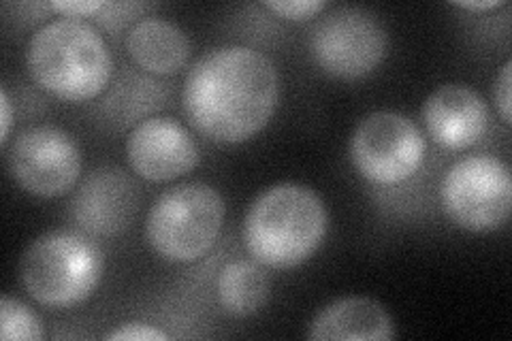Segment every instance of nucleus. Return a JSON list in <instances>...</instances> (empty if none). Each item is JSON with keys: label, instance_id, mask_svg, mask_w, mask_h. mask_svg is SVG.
I'll return each mask as SVG.
<instances>
[{"label": "nucleus", "instance_id": "obj_1", "mask_svg": "<svg viewBox=\"0 0 512 341\" xmlns=\"http://www.w3.org/2000/svg\"><path fill=\"white\" fill-rule=\"evenodd\" d=\"M280 103V73L269 56L246 45L205 52L184 79L182 107L199 135L237 145L259 135Z\"/></svg>", "mask_w": 512, "mask_h": 341}, {"label": "nucleus", "instance_id": "obj_2", "mask_svg": "<svg viewBox=\"0 0 512 341\" xmlns=\"http://www.w3.org/2000/svg\"><path fill=\"white\" fill-rule=\"evenodd\" d=\"M329 211L320 194L297 182H280L252 201L244 218V243L256 263L295 269L323 246Z\"/></svg>", "mask_w": 512, "mask_h": 341}, {"label": "nucleus", "instance_id": "obj_3", "mask_svg": "<svg viewBox=\"0 0 512 341\" xmlns=\"http://www.w3.org/2000/svg\"><path fill=\"white\" fill-rule=\"evenodd\" d=\"M24 60L35 86L67 103L96 99L114 75V56L101 30L75 18H58L35 30Z\"/></svg>", "mask_w": 512, "mask_h": 341}, {"label": "nucleus", "instance_id": "obj_4", "mask_svg": "<svg viewBox=\"0 0 512 341\" xmlns=\"http://www.w3.org/2000/svg\"><path fill=\"white\" fill-rule=\"evenodd\" d=\"M103 269V254L86 233L54 229L39 235L22 254L20 280L39 305L71 310L94 295Z\"/></svg>", "mask_w": 512, "mask_h": 341}, {"label": "nucleus", "instance_id": "obj_5", "mask_svg": "<svg viewBox=\"0 0 512 341\" xmlns=\"http://www.w3.org/2000/svg\"><path fill=\"white\" fill-rule=\"evenodd\" d=\"M227 205L222 194L203 182L165 190L148 211L143 235L154 254L169 263H195L214 248Z\"/></svg>", "mask_w": 512, "mask_h": 341}, {"label": "nucleus", "instance_id": "obj_6", "mask_svg": "<svg viewBox=\"0 0 512 341\" xmlns=\"http://www.w3.org/2000/svg\"><path fill=\"white\" fill-rule=\"evenodd\" d=\"M440 205L448 220L470 233L500 229L512 211L510 167L489 154L457 160L442 177Z\"/></svg>", "mask_w": 512, "mask_h": 341}, {"label": "nucleus", "instance_id": "obj_7", "mask_svg": "<svg viewBox=\"0 0 512 341\" xmlns=\"http://www.w3.org/2000/svg\"><path fill=\"white\" fill-rule=\"evenodd\" d=\"M425 135L404 113L374 111L365 116L348 143L352 167L374 186H399L425 160Z\"/></svg>", "mask_w": 512, "mask_h": 341}, {"label": "nucleus", "instance_id": "obj_8", "mask_svg": "<svg viewBox=\"0 0 512 341\" xmlns=\"http://www.w3.org/2000/svg\"><path fill=\"white\" fill-rule=\"evenodd\" d=\"M389 35L378 15L365 7H338L310 35V52L320 71L342 81L372 75L387 56Z\"/></svg>", "mask_w": 512, "mask_h": 341}, {"label": "nucleus", "instance_id": "obj_9", "mask_svg": "<svg viewBox=\"0 0 512 341\" xmlns=\"http://www.w3.org/2000/svg\"><path fill=\"white\" fill-rule=\"evenodd\" d=\"M5 150L13 182L32 197H64L82 175V152L77 141L54 124L24 128Z\"/></svg>", "mask_w": 512, "mask_h": 341}, {"label": "nucleus", "instance_id": "obj_10", "mask_svg": "<svg viewBox=\"0 0 512 341\" xmlns=\"http://www.w3.org/2000/svg\"><path fill=\"white\" fill-rule=\"evenodd\" d=\"M126 160L141 180L165 184L195 171L201 150L182 122L152 116L137 122L128 133Z\"/></svg>", "mask_w": 512, "mask_h": 341}, {"label": "nucleus", "instance_id": "obj_11", "mask_svg": "<svg viewBox=\"0 0 512 341\" xmlns=\"http://www.w3.org/2000/svg\"><path fill=\"white\" fill-rule=\"evenodd\" d=\"M139 214V188L118 167L92 171L71 201L77 229L92 237H118Z\"/></svg>", "mask_w": 512, "mask_h": 341}, {"label": "nucleus", "instance_id": "obj_12", "mask_svg": "<svg viewBox=\"0 0 512 341\" xmlns=\"http://www.w3.org/2000/svg\"><path fill=\"white\" fill-rule=\"evenodd\" d=\"M421 120L436 145L448 152H463L485 137L489 109L483 96L470 86L444 84L425 99Z\"/></svg>", "mask_w": 512, "mask_h": 341}, {"label": "nucleus", "instance_id": "obj_13", "mask_svg": "<svg viewBox=\"0 0 512 341\" xmlns=\"http://www.w3.org/2000/svg\"><path fill=\"white\" fill-rule=\"evenodd\" d=\"M395 322L380 301L372 297H342L320 310L308 329L312 341H389Z\"/></svg>", "mask_w": 512, "mask_h": 341}, {"label": "nucleus", "instance_id": "obj_14", "mask_svg": "<svg viewBox=\"0 0 512 341\" xmlns=\"http://www.w3.org/2000/svg\"><path fill=\"white\" fill-rule=\"evenodd\" d=\"M126 52L139 69L173 75L186 67L192 45L186 32L163 18H143L126 32Z\"/></svg>", "mask_w": 512, "mask_h": 341}, {"label": "nucleus", "instance_id": "obj_15", "mask_svg": "<svg viewBox=\"0 0 512 341\" xmlns=\"http://www.w3.org/2000/svg\"><path fill=\"white\" fill-rule=\"evenodd\" d=\"M216 299L222 312L233 318L259 314L269 299V278L263 265L254 258H239L224 265L216 280Z\"/></svg>", "mask_w": 512, "mask_h": 341}, {"label": "nucleus", "instance_id": "obj_16", "mask_svg": "<svg viewBox=\"0 0 512 341\" xmlns=\"http://www.w3.org/2000/svg\"><path fill=\"white\" fill-rule=\"evenodd\" d=\"M167 101L165 84L141 75H124L107 94L101 111L120 126L152 118L154 109H163Z\"/></svg>", "mask_w": 512, "mask_h": 341}, {"label": "nucleus", "instance_id": "obj_17", "mask_svg": "<svg viewBox=\"0 0 512 341\" xmlns=\"http://www.w3.org/2000/svg\"><path fill=\"white\" fill-rule=\"evenodd\" d=\"M45 337L39 316L30 307L9 295L0 299V339L3 341H41Z\"/></svg>", "mask_w": 512, "mask_h": 341}, {"label": "nucleus", "instance_id": "obj_18", "mask_svg": "<svg viewBox=\"0 0 512 341\" xmlns=\"http://www.w3.org/2000/svg\"><path fill=\"white\" fill-rule=\"evenodd\" d=\"M263 7L288 22H306L327 9L325 0H265Z\"/></svg>", "mask_w": 512, "mask_h": 341}, {"label": "nucleus", "instance_id": "obj_19", "mask_svg": "<svg viewBox=\"0 0 512 341\" xmlns=\"http://www.w3.org/2000/svg\"><path fill=\"white\" fill-rule=\"evenodd\" d=\"M493 99L495 107L500 111V118L506 126L512 122V60H506L500 69V75L495 77L493 84Z\"/></svg>", "mask_w": 512, "mask_h": 341}, {"label": "nucleus", "instance_id": "obj_20", "mask_svg": "<svg viewBox=\"0 0 512 341\" xmlns=\"http://www.w3.org/2000/svg\"><path fill=\"white\" fill-rule=\"evenodd\" d=\"M109 341H167L169 335L146 322H128L107 335Z\"/></svg>", "mask_w": 512, "mask_h": 341}, {"label": "nucleus", "instance_id": "obj_21", "mask_svg": "<svg viewBox=\"0 0 512 341\" xmlns=\"http://www.w3.org/2000/svg\"><path fill=\"white\" fill-rule=\"evenodd\" d=\"M107 7V0H56L50 3V9L60 13V18H92Z\"/></svg>", "mask_w": 512, "mask_h": 341}, {"label": "nucleus", "instance_id": "obj_22", "mask_svg": "<svg viewBox=\"0 0 512 341\" xmlns=\"http://www.w3.org/2000/svg\"><path fill=\"white\" fill-rule=\"evenodd\" d=\"M11 126H13V105H11L7 88L3 86L0 88V145H3V148L9 145Z\"/></svg>", "mask_w": 512, "mask_h": 341}, {"label": "nucleus", "instance_id": "obj_23", "mask_svg": "<svg viewBox=\"0 0 512 341\" xmlns=\"http://www.w3.org/2000/svg\"><path fill=\"white\" fill-rule=\"evenodd\" d=\"M506 3L504 0H455L453 7L457 9H466V11H491V9H500Z\"/></svg>", "mask_w": 512, "mask_h": 341}]
</instances>
